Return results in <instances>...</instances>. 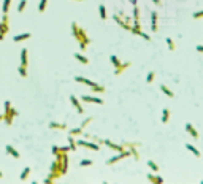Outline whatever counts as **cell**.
I'll use <instances>...</instances> for the list:
<instances>
[{
  "label": "cell",
  "mask_w": 203,
  "mask_h": 184,
  "mask_svg": "<svg viewBox=\"0 0 203 184\" xmlns=\"http://www.w3.org/2000/svg\"><path fill=\"white\" fill-rule=\"evenodd\" d=\"M71 33H73V36L76 38V41L79 43L81 51H84V49L87 48V44L90 43V38L87 36L86 30L82 29V27H79L76 22H71Z\"/></svg>",
  "instance_id": "1"
},
{
  "label": "cell",
  "mask_w": 203,
  "mask_h": 184,
  "mask_svg": "<svg viewBox=\"0 0 203 184\" xmlns=\"http://www.w3.org/2000/svg\"><path fill=\"white\" fill-rule=\"evenodd\" d=\"M17 116V111L14 108H11V103L8 102H5V113H3V121H5V124L6 125H11L13 124V119Z\"/></svg>",
  "instance_id": "2"
},
{
  "label": "cell",
  "mask_w": 203,
  "mask_h": 184,
  "mask_svg": "<svg viewBox=\"0 0 203 184\" xmlns=\"http://www.w3.org/2000/svg\"><path fill=\"white\" fill-rule=\"evenodd\" d=\"M109 59H111V63H113L114 68H116V70H114V75H116V76H117V75H121V73H122L125 68H128V67L132 65L130 62H121L117 56H111Z\"/></svg>",
  "instance_id": "3"
},
{
  "label": "cell",
  "mask_w": 203,
  "mask_h": 184,
  "mask_svg": "<svg viewBox=\"0 0 203 184\" xmlns=\"http://www.w3.org/2000/svg\"><path fill=\"white\" fill-rule=\"evenodd\" d=\"M76 146H82L86 149H92V151H98L100 146L98 143H94V141H86V140H78L76 141Z\"/></svg>",
  "instance_id": "4"
},
{
  "label": "cell",
  "mask_w": 203,
  "mask_h": 184,
  "mask_svg": "<svg viewBox=\"0 0 203 184\" xmlns=\"http://www.w3.org/2000/svg\"><path fill=\"white\" fill-rule=\"evenodd\" d=\"M128 155H132V154H130V151H128V149H125V151H122V152H119L117 155H114V157L108 159V160H106V165H113V163H116V162H119V160L128 157Z\"/></svg>",
  "instance_id": "5"
},
{
  "label": "cell",
  "mask_w": 203,
  "mask_h": 184,
  "mask_svg": "<svg viewBox=\"0 0 203 184\" xmlns=\"http://www.w3.org/2000/svg\"><path fill=\"white\" fill-rule=\"evenodd\" d=\"M113 19L119 24V25H121V27H124V29L125 30H128V32H130V29H132V24H127L125 21H124V17L121 16V14H114L113 16Z\"/></svg>",
  "instance_id": "6"
},
{
  "label": "cell",
  "mask_w": 203,
  "mask_h": 184,
  "mask_svg": "<svg viewBox=\"0 0 203 184\" xmlns=\"http://www.w3.org/2000/svg\"><path fill=\"white\" fill-rule=\"evenodd\" d=\"M184 128H186V132H187V133H189V135H190V136L193 138V140H198V136H200V135H198V132H197V128L193 127V125H192L190 122H187V124H186V127H184Z\"/></svg>",
  "instance_id": "7"
},
{
  "label": "cell",
  "mask_w": 203,
  "mask_h": 184,
  "mask_svg": "<svg viewBox=\"0 0 203 184\" xmlns=\"http://www.w3.org/2000/svg\"><path fill=\"white\" fill-rule=\"evenodd\" d=\"M81 100H82V102H92V103H97V105H103V103H105L102 98L94 97V95H82Z\"/></svg>",
  "instance_id": "8"
},
{
  "label": "cell",
  "mask_w": 203,
  "mask_h": 184,
  "mask_svg": "<svg viewBox=\"0 0 203 184\" xmlns=\"http://www.w3.org/2000/svg\"><path fill=\"white\" fill-rule=\"evenodd\" d=\"M157 21H159L157 11H152L151 13V30L152 32H157Z\"/></svg>",
  "instance_id": "9"
},
{
  "label": "cell",
  "mask_w": 203,
  "mask_h": 184,
  "mask_svg": "<svg viewBox=\"0 0 203 184\" xmlns=\"http://www.w3.org/2000/svg\"><path fill=\"white\" fill-rule=\"evenodd\" d=\"M70 102H71V105H73V106L76 108V111H78L79 114H82V113H84V108L81 106V103L78 102V98H76L75 95H70Z\"/></svg>",
  "instance_id": "10"
},
{
  "label": "cell",
  "mask_w": 203,
  "mask_h": 184,
  "mask_svg": "<svg viewBox=\"0 0 203 184\" xmlns=\"http://www.w3.org/2000/svg\"><path fill=\"white\" fill-rule=\"evenodd\" d=\"M75 81H76V82H81V84H86V86H89V87H92V86L97 84V82L90 81V79H87V78H84V76H75Z\"/></svg>",
  "instance_id": "11"
},
{
  "label": "cell",
  "mask_w": 203,
  "mask_h": 184,
  "mask_svg": "<svg viewBox=\"0 0 203 184\" xmlns=\"http://www.w3.org/2000/svg\"><path fill=\"white\" fill-rule=\"evenodd\" d=\"M27 56H29V52H27V49L24 48V49L21 51V65H22V67H27V65H29V57H27Z\"/></svg>",
  "instance_id": "12"
},
{
  "label": "cell",
  "mask_w": 203,
  "mask_h": 184,
  "mask_svg": "<svg viewBox=\"0 0 203 184\" xmlns=\"http://www.w3.org/2000/svg\"><path fill=\"white\" fill-rule=\"evenodd\" d=\"M5 149H6V152H8V154H10V155H13V157H14V159H21V154H19V152H17V151H16V149L13 148V146H11V144H6V148H5Z\"/></svg>",
  "instance_id": "13"
},
{
  "label": "cell",
  "mask_w": 203,
  "mask_h": 184,
  "mask_svg": "<svg viewBox=\"0 0 203 184\" xmlns=\"http://www.w3.org/2000/svg\"><path fill=\"white\" fill-rule=\"evenodd\" d=\"M184 146H186V149L187 151H190L193 155H195V157H201V154H200V151L195 148V146H193V144H190V143H186V144H184Z\"/></svg>",
  "instance_id": "14"
},
{
  "label": "cell",
  "mask_w": 203,
  "mask_h": 184,
  "mask_svg": "<svg viewBox=\"0 0 203 184\" xmlns=\"http://www.w3.org/2000/svg\"><path fill=\"white\" fill-rule=\"evenodd\" d=\"M30 36H32L30 32H25V33H21V35H16L13 40H14L16 43H19V41H24V40H27V38H30Z\"/></svg>",
  "instance_id": "15"
},
{
  "label": "cell",
  "mask_w": 203,
  "mask_h": 184,
  "mask_svg": "<svg viewBox=\"0 0 203 184\" xmlns=\"http://www.w3.org/2000/svg\"><path fill=\"white\" fill-rule=\"evenodd\" d=\"M147 181H151V182H157V184H162V182H163V178L155 176V174L149 173V174H147Z\"/></svg>",
  "instance_id": "16"
},
{
  "label": "cell",
  "mask_w": 203,
  "mask_h": 184,
  "mask_svg": "<svg viewBox=\"0 0 203 184\" xmlns=\"http://www.w3.org/2000/svg\"><path fill=\"white\" fill-rule=\"evenodd\" d=\"M133 24L135 25H140V10H138L136 5L133 8Z\"/></svg>",
  "instance_id": "17"
},
{
  "label": "cell",
  "mask_w": 203,
  "mask_h": 184,
  "mask_svg": "<svg viewBox=\"0 0 203 184\" xmlns=\"http://www.w3.org/2000/svg\"><path fill=\"white\" fill-rule=\"evenodd\" d=\"M160 90L163 92V94L165 95H167V97H170V98H173L174 97V94H173V90L170 89V87H167V86H165V84H160Z\"/></svg>",
  "instance_id": "18"
},
{
  "label": "cell",
  "mask_w": 203,
  "mask_h": 184,
  "mask_svg": "<svg viewBox=\"0 0 203 184\" xmlns=\"http://www.w3.org/2000/svg\"><path fill=\"white\" fill-rule=\"evenodd\" d=\"M73 57H75L76 60H79L81 63H84V65H87V63H89V59L86 56H82V54H79V52H75V56H73Z\"/></svg>",
  "instance_id": "19"
},
{
  "label": "cell",
  "mask_w": 203,
  "mask_h": 184,
  "mask_svg": "<svg viewBox=\"0 0 203 184\" xmlns=\"http://www.w3.org/2000/svg\"><path fill=\"white\" fill-rule=\"evenodd\" d=\"M168 121H170V109L168 108H163V111H162V122L167 124Z\"/></svg>",
  "instance_id": "20"
},
{
  "label": "cell",
  "mask_w": 203,
  "mask_h": 184,
  "mask_svg": "<svg viewBox=\"0 0 203 184\" xmlns=\"http://www.w3.org/2000/svg\"><path fill=\"white\" fill-rule=\"evenodd\" d=\"M49 128H57V130H67V124H59V122H51Z\"/></svg>",
  "instance_id": "21"
},
{
  "label": "cell",
  "mask_w": 203,
  "mask_h": 184,
  "mask_svg": "<svg viewBox=\"0 0 203 184\" xmlns=\"http://www.w3.org/2000/svg\"><path fill=\"white\" fill-rule=\"evenodd\" d=\"M82 130H84V128L76 127V128H70V130H68V133H70L71 136H78V135H82Z\"/></svg>",
  "instance_id": "22"
},
{
  "label": "cell",
  "mask_w": 203,
  "mask_h": 184,
  "mask_svg": "<svg viewBox=\"0 0 203 184\" xmlns=\"http://www.w3.org/2000/svg\"><path fill=\"white\" fill-rule=\"evenodd\" d=\"M8 33V22H5V21H2L0 22V35H6Z\"/></svg>",
  "instance_id": "23"
},
{
  "label": "cell",
  "mask_w": 203,
  "mask_h": 184,
  "mask_svg": "<svg viewBox=\"0 0 203 184\" xmlns=\"http://www.w3.org/2000/svg\"><path fill=\"white\" fill-rule=\"evenodd\" d=\"M30 167H25L24 170H22V173H21V181H25L27 178H29V174H30Z\"/></svg>",
  "instance_id": "24"
},
{
  "label": "cell",
  "mask_w": 203,
  "mask_h": 184,
  "mask_svg": "<svg viewBox=\"0 0 203 184\" xmlns=\"http://www.w3.org/2000/svg\"><path fill=\"white\" fill-rule=\"evenodd\" d=\"M90 89H92V92H94V94H103V92H105V87H103V86H98V84L92 86Z\"/></svg>",
  "instance_id": "25"
},
{
  "label": "cell",
  "mask_w": 203,
  "mask_h": 184,
  "mask_svg": "<svg viewBox=\"0 0 203 184\" xmlns=\"http://www.w3.org/2000/svg\"><path fill=\"white\" fill-rule=\"evenodd\" d=\"M98 13H100V17H102V19H106V8H105V5H100L98 6Z\"/></svg>",
  "instance_id": "26"
},
{
  "label": "cell",
  "mask_w": 203,
  "mask_h": 184,
  "mask_svg": "<svg viewBox=\"0 0 203 184\" xmlns=\"http://www.w3.org/2000/svg\"><path fill=\"white\" fill-rule=\"evenodd\" d=\"M68 144H70V151H76V141L71 135L68 136Z\"/></svg>",
  "instance_id": "27"
},
{
  "label": "cell",
  "mask_w": 203,
  "mask_h": 184,
  "mask_svg": "<svg viewBox=\"0 0 203 184\" xmlns=\"http://www.w3.org/2000/svg\"><path fill=\"white\" fill-rule=\"evenodd\" d=\"M154 78H155V71L151 70L149 73H147V76H146V82H147V84H151V82L154 81Z\"/></svg>",
  "instance_id": "28"
},
{
  "label": "cell",
  "mask_w": 203,
  "mask_h": 184,
  "mask_svg": "<svg viewBox=\"0 0 203 184\" xmlns=\"http://www.w3.org/2000/svg\"><path fill=\"white\" fill-rule=\"evenodd\" d=\"M147 167H149L152 171H155V173L159 171V165L155 163V162H152V160H147Z\"/></svg>",
  "instance_id": "29"
},
{
  "label": "cell",
  "mask_w": 203,
  "mask_h": 184,
  "mask_svg": "<svg viewBox=\"0 0 203 184\" xmlns=\"http://www.w3.org/2000/svg\"><path fill=\"white\" fill-rule=\"evenodd\" d=\"M90 165H94V160L92 159H86V160L79 162V167H90Z\"/></svg>",
  "instance_id": "30"
},
{
  "label": "cell",
  "mask_w": 203,
  "mask_h": 184,
  "mask_svg": "<svg viewBox=\"0 0 203 184\" xmlns=\"http://www.w3.org/2000/svg\"><path fill=\"white\" fill-rule=\"evenodd\" d=\"M46 5H48V0H40V3H38V11L43 13L46 10Z\"/></svg>",
  "instance_id": "31"
},
{
  "label": "cell",
  "mask_w": 203,
  "mask_h": 184,
  "mask_svg": "<svg viewBox=\"0 0 203 184\" xmlns=\"http://www.w3.org/2000/svg\"><path fill=\"white\" fill-rule=\"evenodd\" d=\"M10 3H11V0H3V6H2L3 13H8V10H10Z\"/></svg>",
  "instance_id": "32"
},
{
  "label": "cell",
  "mask_w": 203,
  "mask_h": 184,
  "mask_svg": "<svg viewBox=\"0 0 203 184\" xmlns=\"http://www.w3.org/2000/svg\"><path fill=\"white\" fill-rule=\"evenodd\" d=\"M25 5H27V0H21V2H19V5H17V11H19V13H22V11L25 10Z\"/></svg>",
  "instance_id": "33"
},
{
  "label": "cell",
  "mask_w": 203,
  "mask_h": 184,
  "mask_svg": "<svg viewBox=\"0 0 203 184\" xmlns=\"http://www.w3.org/2000/svg\"><path fill=\"white\" fill-rule=\"evenodd\" d=\"M167 44H168V49H170V51H174V49H176V44H174V41H173L171 38H167Z\"/></svg>",
  "instance_id": "34"
},
{
  "label": "cell",
  "mask_w": 203,
  "mask_h": 184,
  "mask_svg": "<svg viewBox=\"0 0 203 184\" xmlns=\"http://www.w3.org/2000/svg\"><path fill=\"white\" fill-rule=\"evenodd\" d=\"M17 70H19V75H21L22 78H25V76H27V67H22V65H21Z\"/></svg>",
  "instance_id": "35"
},
{
  "label": "cell",
  "mask_w": 203,
  "mask_h": 184,
  "mask_svg": "<svg viewBox=\"0 0 203 184\" xmlns=\"http://www.w3.org/2000/svg\"><path fill=\"white\" fill-rule=\"evenodd\" d=\"M90 121H92V117H86L84 121H82V124H81L79 127H81V128H86V125H87V124H89Z\"/></svg>",
  "instance_id": "36"
},
{
  "label": "cell",
  "mask_w": 203,
  "mask_h": 184,
  "mask_svg": "<svg viewBox=\"0 0 203 184\" xmlns=\"http://www.w3.org/2000/svg\"><path fill=\"white\" fill-rule=\"evenodd\" d=\"M193 19H201V17H203V10L201 11H197V13H193Z\"/></svg>",
  "instance_id": "37"
},
{
  "label": "cell",
  "mask_w": 203,
  "mask_h": 184,
  "mask_svg": "<svg viewBox=\"0 0 203 184\" xmlns=\"http://www.w3.org/2000/svg\"><path fill=\"white\" fill-rule=\"evenodd\" d=\"M51 151H52V154H54V155H57V154L60 152V148H59V146H52Z\"/></svg>",
  "instance_id": "38"
},
{
  "label": "cell",
  "mask_w": 203,
  "mask_h": 184,
  "mask_svg": "<svg viewBox=\"0 0 203 184\" xmlns=\"http://www.w3.org/2000/svg\"><path fill=\"white\" fill-rule=\"evenodd\" d=\"M70 151V146H62L60 148V152H68Z\"/></svg>",
  "instance_id": "39"
},
{
  "label": "cell",
  "mask_w": 203,
  "mask_h": 184,
  "mask_svg": "<svg viewBox=\"0 0 203 184\" xmlns=\"http://www.w3.org/2000/svg\"><path fill=\"white\" fill-rule=\"evenodd\" d=\"M197 51L198 52H203V44H197Z\"/></svg>",
  "instance_id": "40"
},
{
  "label": "cell",
  "mask_w": 203,
  "mask_h": 184,
  "mask_svg": "<svg viewBox=\"0 0 203 184\" xmlns=\"http://www.w3.org/2000/svg\"><path fill=\"white\" fill-rule=\"evenodd\" d=\"M152 2H154V3H155V5H157V6H159V5H160V0H152Z\"/></svg>",
  "instance_id": "41"
},
{
  "label": "cell",
  "mask_w": 203,
  "mask_h": 184,
  "mask_svg": "<svg viewBox=\"0 0 203 184\" xmlns=\"http://www.w3.org/2000/svg\"><path fill=\"white\" fill-rule=\"evenodd\" d=\"M0 121H3V114H0Z\"/></svg>",
  "instance_id": "42"
},
{
  "label": "cell",
  "mask_w": 203,
  "mask_h": 184,
  "mask_svg": "<svg viewBox=\"0 0 203 184\" xmlns=\"http://www.w3.org/2000/svg\"><path fill=\"white\" fill-rule=\"evenodd\" d=\"M0 178H3V173L2 171H0Z\"/></svg>",
  "instance_id": "43"
},
{
  "label": "cell",
  "mask_w": 203,
  "mask_h": 184,
  "mask_svg": "<svg viewBox=\"0 0 203 184\" xmlns=\"http://www.w3.org/2000/svg\"><path fill=\"white\" fill-rule=\"evenodd\" d=\"M3 38H5V36H3V35H0V40H3Z\"/></svg>",
  "instance_id": "44"
},
{
  "label": "cell",
  "mask_w": 203,
  "mask_h": 184,
  "mask_svg": "<svg viewBox=\"0 0 203 184\" xmlns=\"http://www.w3.org/2000/svg\"><path fill=\"white\" fill-rule=\"evenodd\" d=\"M78 2H82V0H78Z\"/></svg>",
  "instance_id": "45"
}]
</instances>
